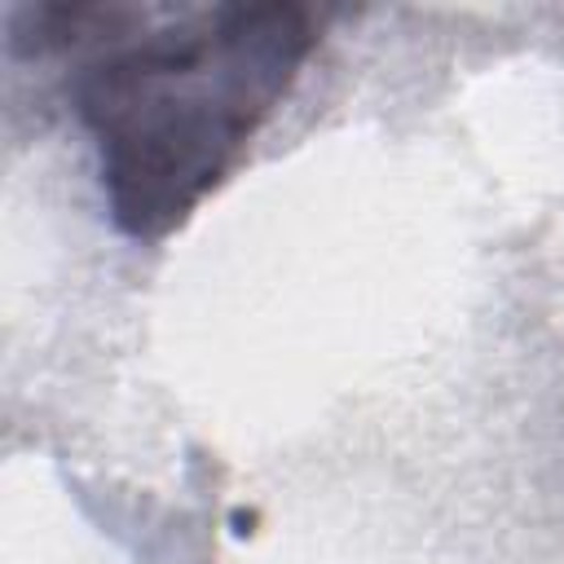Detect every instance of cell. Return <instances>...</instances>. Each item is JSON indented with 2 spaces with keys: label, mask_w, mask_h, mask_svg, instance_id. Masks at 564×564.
I'll list each match as a JSON object with an SVG mask.
<instances>
[{
  "label": "cell",
  "mask_w": 564,
  "mask_h": 564,
  "mask_svg": "<svg viewBox=\"0 0 564 564\" xmlns=\"http://www.w3.org/2000/svg\"><path fill=\"white\" fill-rule=\"evenodd\" d=\"M291 0L40 4L9 48L66 57V101L88 132L110 220L141 242L181 229L234 172L317 48Z\"/></svg>",
  "instance_id": "6da1fadb"
}]
</instances>
